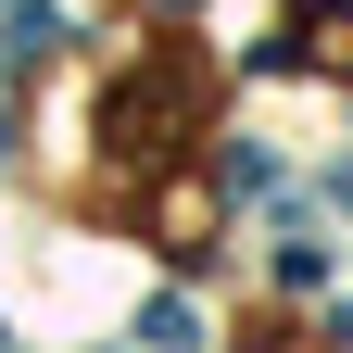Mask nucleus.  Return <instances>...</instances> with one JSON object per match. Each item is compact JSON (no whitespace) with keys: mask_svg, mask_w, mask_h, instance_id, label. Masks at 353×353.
<instances>
[{"mask_svg":"<svg viewBox=\"0 0 353 353\" xmlns=\"http://www.w3.org/2000/svg\"><path fill=\"white\" fill-rule=\"evenodd\" d=\"M265 63H353V13H328V0H303V13L278 26V51Z\"/></svg>","mask_w":353,"mask_h":353,"instance_id":"obj_1","label":"nucleus"},{"mask_svg":"<svg viewBox=\"0 0 353 353\" xmlns=\"http://www.w3.org/2000/svg\"><path fill=\"white\" fill-rule=\"evenodd\" d=\"M51 38H63V13H51V0H26V13H13V63H38Z\"/></svg>","mask_w":353,"mask_h":353,"instance_id":"obj_2","label":"nucleus"}]
</instances>
